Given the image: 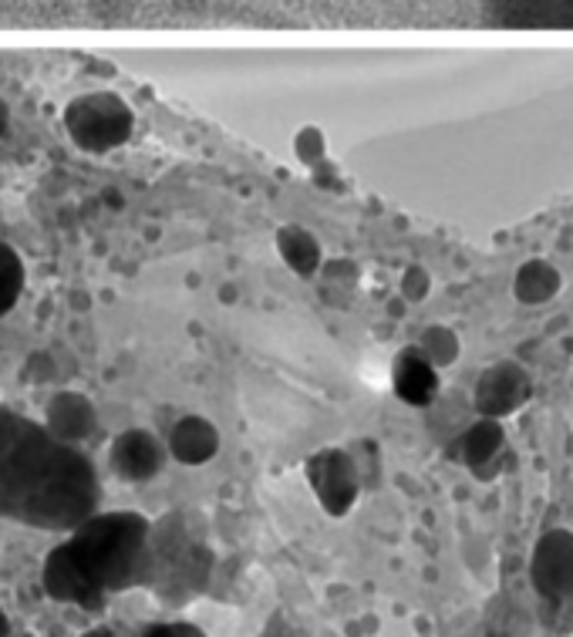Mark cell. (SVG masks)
I'll return each mask as SVG.
<instances>
[{
	"label": "cell",
	"instance_id": "6da1fadb",
	"mask_svg": "<svg viewBox=\"0 0 573 637\" xmlns=\"http://www.w3.org/2000/svg\"><path fill=\"white\" fill-rule=\"evenodd\" d=\"M98 513L91 462L44 425L0 408V516L37 529H75Z\"/></svg>",
	"mask_w": 573,
	"mask_h": 637
},
{
	"label": "cell",
	"instance_id": "7a4b0ae2",
	"mask_svg": "<svg viewBox=\"0 0 573 637\" xmlns=\"http://www.w3.org/2000/svg\"><path fill=\"white\" fill-rule=\"evenodd\" d=\"M148 526L142 513L115 509V513H91L85 523L71 529L65 547L88 573L95 587L112 597L129 587L145 583V560H148Z\"/></svg>",
	"mask_w": 573,
	"mask_h": 637
},
{
	"label": "cell",
	"instance_id": "3957f363",
	"mask_svg": "<svg viewBox=\"0 0 573 637\" xmlns=\"http://www.w3.org/2000/svg\"><path fill=\"white\" fill-rule=\"evenodd\" d=\"M213 550L202 540L199 516L189 509L166 513L148 526V560L145 583L155 597L169 607H183L210 587Z\"/></svg>",
	"mask_w": 573,
	"mask_h": 637
},
{
	"label": "cell",
	"instance_id": "277c9868",
	"mask_svg": "<svg viewBox=\"0 0 573 637\" xmlns=\"http://www.w3.org/2000/svg\"><path fill=\"white\" fill-rule=\"evenodd\" d=\"M62 122H65L68 139L88 155L115 152L135 132L132 105L115 91H88V95L71 98Z\"/></svg>",
	"mask_w": 573,
	"mask_h": 637
},
{
	"label": "cell",
	"instance_id": "5b68a950",
	"mask_svg": "<svg viewBox=\"0 0 573 637\" xmlns=\"http://www.w3.org/2000/svg\"><path fill=\"white\" fill-rule=\"evenodd\" d=\"M304 480L310 486V493H315L318 506L341 519L354 509L357 496H361V475L354 469V459L348 449L341 446H331V449H318L315 455H307L304 462Z\"/></svg>",
	"mask_w": 573,
	"mask_h": 637
},
{
	"label": "cell",
	"instance_id": "8992f818",
	"mask_svg": "<svg viewBox=\"0 0 573 637\" xmlns=\"http://www.w3.org/2000/svg\"><path fill=\"white\" fill-rule=\"evenodd\" d=\"M533 392V382L527 375V367L519 361H496L489 364L483 375L473 385V395H469V405H473L476 415L483 418H509L513 411H519L527 405Z\"/></svg>",
	"mask_w": 573,
	"mask_h": 637
},
{
	"label": "cell",
	"instance_id": "52a82bcc",
	"mask_svg": "<svg viewBox=\"0 0 573 637\" xmlns=\"http://www.w3.org/2000/svg\"><path fill=\"white\" fill-rule=\"evenodd\" d=\"M533 591L550 604L573 601V534L570 529H547L530 557Z\"/></svg>",
	"mask_w": 573,
	"mask_h": 637
},
{
	"label": "cell",
	"instance_id": "ba28073f",
	"mask_svg": "<svg viewBox=\"0 0 573 637\" xmlns=\"http://www.w3.org/2000/svg\"><path fill=\"white\" fill-rule=\"evenodd\" d=\"M169 462L166 439H159L148 429H125L109 446V465L122 483L145 486L159 475Z\"/></svg>",
	"mask_w": 573,
	"mask_h": 637
},
{
	"label": "cell",
	"instance_id": "9c48e42d",
	"mask_svg": "<svg viewBox=\"0 0 573 637\" xmlns=\"http://www.w3.org/2000/svg\"><path fill=\"white\" fill-rule=\"evenodd\" d=\"M41 583H44L47 597L58 601V604H71L81 611H101L109 604V597L88 580V573L78 567V560L71 557V550L65 543L47 553L44 570H41Z\"/></svg>",
	"mask_w": 573,
	"mask_h": 637
},
{
	"label": "cell",
	"instance_id": "30bf717a",
	"mask_svg": "<svg viewBox=\"0 0 573 637\" xmlns=\"http://www.w3.org/2000/svg\"><path fill=\"white\" fill-rule=\"evenodd\" d=\"M41 425L58 442L78 449L98 432V408L85 392L65 388V392L51 395V402L44 405V421Z\"/></svg>",
	"mask_w": 573,
	"mask_h": 637
},
{
	"label": "cell",
	"instance_id": "8fae6325",
	"mask_svg": "<svg viewBox=\"0 0 573 637\" xmlns=\"http://www.w3.org/2000/svg\"><path fill=\"white\" fill-rule=\"evenodd\" d=\"M220 429L206 415H183L173 421V429L166 432V449L169 459L186 465V469H202L220 455Z\"/></svg>",
	"mask_w": 573,
	"mask_h": 637
},
{
	"label": "cell",
	"instance_id": "7c38bea8",
	"mask_svg": "<svg viewBox=\"0 0 573 637\" xmlns=\"http://www.w3.org/2000/svg\"><path fill=\"white\" fill-rule=\"evenodd\" d=\"M392 388L411 408H432L442 392L439 367H432L415 348H405L392 364Z\"/></svg>",
	"mask_w": 573,
	"mask_h": 637
},
{
	"label": "cell",
	"instance_id": "4fadbf2b",
	"mask_svg": "<svg viewBox=\"0 0 573 637\" xmlns=\"http://www.w3.org/2000/svg\"><path fill=\"white\" fill-rule=\"evenodd\" d=\"M455 462H462L469 472H476L480 465L493 462L496 455L506 452V429H503V421L499 418H483L476 415L473 421L465 425V429L455 436L452 449Z\"/></svg>",
	"mask_w": 573,
	"mask_h": 637
},
{
	"label": "cell",
	"instance_id": "5bb4252c",
	"mask_svg": "<svg viewBox=\"0 0 573 637\" xmlns=\"http://www.w3.org/2000/svg\"><path fill=\"white\" fill-rule=\"evenodd\" d=\"M274 246L280 253V260L287 263V271L300 281H315L324 267V250L321 240L310 233L300 223H284L274 233Z\"/></svg>",
	"mask_w": 573,
	"mask_h": 637
},
{
	"label": "cell",
	"instance_id": "9a60e30c",
	"mask_svg": "<svg viewBox=\"0 0 573 637\" xmlns=\"http://www.w3.org/2000/svg\"><path fill=\"white\" fill-rule=\"evenodd\" d=\"M560 290H563V274L543 256L527 260L524 267L516 271V277H513V294H516V300L524 304V307H543Z\"/></svg>",
	"mask_w": 573,
	"mask_h": 637
},
{
	"label": "cell",
	"instance_id": "2e32d148",
	"mask_svg": "<svg viewBox=\"0 0 573 637\" xmlns=\"http://www.w3.org/2000/svg\"><path fill=\"white\" fill-rule=\"evenodd\" d=\"M411 348L419 351L432 367H439V371L452 367L462 358V341H459V334L449 325H429Z\"/></svg>",
	"mask_w": 573,
	"mask_h": 637
},
{
	"label": "cell",
	"instance_id": "e0dca14e",
	"mask_svg": "<svg viewBox=\"0 0 573 637\" xmlns=\"http://www.w3.org/2000/svg\"><path fill=\"white\" fill-rule=\"evenodd\" d=\"M24 294V260L21 253L0 240V317L11 314Z\"/></svg>",
	"mask_w": 573,
	"mask_h": 637
},
{
	"label": "cell",
	"instance_id": "ac0fdd59",
	"mask_svg": "<svg viewBox=\"0 0 573 637\" xmlns=\"http://www.w3.org/2000/svg\"><path fill=\"white\" fill-rule=\"evenodd\" d=\"M294 155L300 158L307 169L321 166L324 158H328V142H324L321 129H315V125L297 129V135H294Z\"/></svg>",
	"mask_w": 573,
	"mask_h": 637
},
{
	"label": "cell",
	"instance_id": "d6986e66",
	"mask_svg": "<svg viewBox=\"0 0 573 637\" xmlns=\"http://www.w3.org/2000/svg\"><path fill=\"white\" fill-rule=\"evenodd\" d=\"M398 294L405 304H422L429 300L432 294V274L426 267H419V263H411V267H405L401 281H398Z\"/></svg>",
	"mask_w": 573,
	"mask_h": 637
},
{
	"label": "cell",
	"instance_id": "ffe728a7",
	"mask_svg": "<svg viewBox=\"0 0 573 637\" xmlns=\"http://www.w3.org/2000/svg\"><path fill=\"white\" fill-rule=\"evenodd\" d=\"M139 637H206L196 624L186 620H169V624H152L148 630H142Z\"/></svg>",
	"mask_w": 573,
	"mask_h": 637
},
{
	"label": "cell",
	"instance_id": "44dd1931",
	"mask_svg": "<svg viewBox=\"0 0 573 637\" xmlns=\"http://www.w3.org/2000/svg\"><path fill=\"white\" fill-rule=\"evenodd\" d=\"M51 378H55V361H51V354L37 351V354L27 361V367H24V382L41 385V382H51Z\"/></svg>",
	"mask_w": 573,
	"mask_h": 637
},
{
	"label": "cell",
	"instance_id": "7402d4cb",
	"mask_svg": "<svg viewBox=\"0 0 573 637\" xmlns=\"http://www.w3.org/2000/svg\"><path fill=\"white\" fill-rule=\"evenodd\" d=\"M256 637H297V630H294V624L284 614H274Z\"/></svg>",
	"mask_w": 573,
	"mask_h": 637
},
{
	"label": "cell",
	"instance_id": "603a6c76",
	"mask_svg": "<svg viewBox=\"0 0 573 637\" xmlns=\"http://www.w3.org/2000/svg\"><path fill=\"white\" fill-rule=\"evenodd\" d=\"M8 129H11V112H8V105H4V98H0V139L8 135Z\"/></svg>",
	"mask_w": 573,
	"mask_h": 637
},
{
	"label": "cell",
	"instance_id": "cb8c5ba5",
	"mask_svg": "<svg viewBox=\"0 0 573 637\" xmlns=\"http://www.w3.org/2000/svg\"><path fill=\"white\" fill-rule=\"evenodd\" d=\"M81 637H115V630H109V627H91V630L81 634Z\"/></svg>",
	"mask_w": 573,
	"mask_h": 637
},
{
	"label": "cell",
	"instance_id": "d4e9b609",
	"mask_svg": "<svg viewBox=\"0 0 573 637\" xmlns=\"http://www.w3.org/2000/svg\"><path fill=\"white\" fill-rule=\"evenodd\" d=\"M0 637H8V617L0 614Z\"/></svg>",
	"mask_w": 573,
	"mask_h": 637
}]
</instances>
